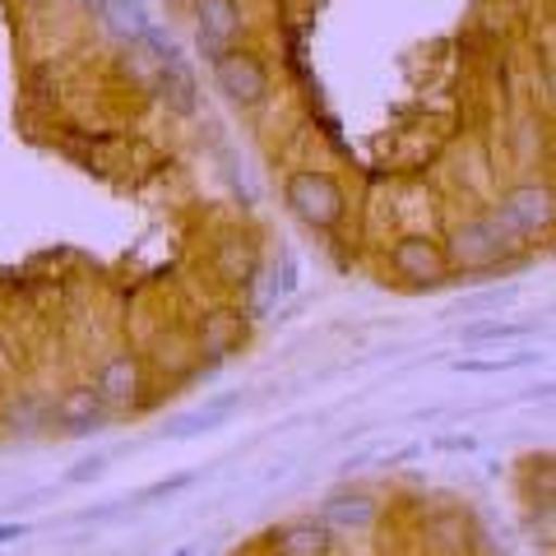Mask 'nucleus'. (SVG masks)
<instances>
[{"mask_svg":"<svg viewBox=\"0 0 556 556\" xmlns=\"http://www.w3.org/2000/svg\"><path fill=\"white\" fill-rule=\"evenodd\" d=\"M533 496L538 501H556V468L552 464H538L533 468Z\"/></svg>","mask_w":556,"mask_h":556,"instance_id":"a211bd4d","label":"nucleus"},{"mask_svg":"<svg viewBox=\"0 0 556 556\" xmlns=\"http://www.w3.org/2000/svg\"><path fill=\"white\" fill-rule=\"evenodd\" d=\"M525 362H533V353H515V357H464V362H459V371H468V376H486V371L525 367Z\"/></svg>","mask_w":556,"mask_h":556,"instance_id":"2eb2a0df","label":"nucleus"},{"mask_svg":"<svg viewBox=\"0 0 556 556\" xmlns=\"http://www.w3.org/2000/svg\"><path fill=\"white\" fill-rule=\"evenodd\" d=\"M28 529L24 525H0V543H10V538H24Z\"/></svg>","mask_w":556,"mask_h":556,"instance_id":"aec40b11","label":"nucleus"},{"mask_svg":"<svg viewBox=\"0 0 556 556\" xmlns=\"http://www.w3.org/2000/svg\"><path fill=\"white\" fill-rule=\"evenodd\" d=\"M102 473H108V459H102V455H89V459H79V464H70V468H65V482H70V486H79V482H98Z\"/></svg>","mask_w":556,"mask_h":556,"instance_id":"f3484780","label":"nucleus"},{"mask_svg":"<svg viewBox=\"0 0 556 556\" xmlns=\"http://www.w3.org/2000/svg\"><path fill=\"white\" fill-rule=\"evenodd\" d=\"M241 339H247V320H241V311H232V306L204 311V320H200V348H204L208 357L237 353Z\"/></svg>","mask_w":556,"mask_h":556,"instance_id":"1a4fd4ad","label":"nucleus"},{"mask_svg":"<svg viewBox=\"0 0 556 556\" xmlns=\"http://www.w3.org/2000/svg\"><path fill=\"white\" fill-rule=\"evenodd\" d=\"M208 79H214V89L241 112H251V108H260V102L269 98V65L241 42L208 61Z\"/></svg>","mask_w":556,"mask_h":556,"instance_id":"7ed1b4c3","label":"nucleus"},{"mask_svg":"<svg viewBox=\"0 0 556 556\" xmlns=\"http://www.w3.org/2000/svg\"><path fill=\"white\" fill-rule=\"evenodd\" d=\"M190 20H195V42L208 61L237 47L241 28H247L241 0H190Z\"/></svg>","mask_w":556,"mask_h":556,"instance_id":"423d86ee","label":"nucleus"},{"mask_svg":"<svg viewBox=\"0 0 556 556\" xmlns=\"http://www.w3.org/2000/svg\"><path fill=\"white\" fill-rule=\"evenodd\" d=\"M190 486V473H177V478H167L163 486H149V492H139V501H159V496H177Z\"/></svg>","mask_w":556,"mask_h":556,"instance_id":"6ab92c4d","label":"nucleus"},{"mask_svg":"<svg viewBox=\"0 0 556 556\" xmlns=\"http://www.w3.org/2000/svg\"><path fill=\"white\" fill-rule=\"evenodd\" d=\"M376 515H380V506H376V496H367V492H334L320 506V519L329 529H348V533H362V529H371L376 525Z\"/></svg>","mask_w":556,"mask_h":556,"instance_id":"9d476101","label":"nucleus"},{"mask_svg":"<svg viewBox=\"0 0 556 556\" xmlns=\"http://www.w3.org/2000/svg\"><path fill=\"white\" fill-rule=\"evenodd\" d=\"M510 251H519L515 241L506 237V228L492 218V214H478V218H468L464 228L450 237V247H445V255H450V265H468V269H478V265H496L501 255H510Z\"/></svg>","mask_w":556,"mask_h":556,"instance_id":"39448f33","label":"nucleus"},{"mask_svg":"<svg viewBox=\"0 0 556 556\" xmlns=\"http://www.w3.org/2000/svg\"><path fill=\"white\" fill-rule=\"evenodd\" d=\"M390 274L408 288H437L450 278V255L437 237H422V232L399 237L390 247Z\"/></svg>","mask_w":556,"mask_h":556,"instance_id":"20e7f679","label":"nucleus"},{"mask_svg":"<svg viewBox=\"0 0 556 556\" xmlns=\"http://www.w3.org/2000/svg\"><path fill=\"white\" fill-rule=\"evenodd\" d=\"M102 20L116 28V38H149L153 33V20L144 10V0H102Z\"/></svg>","mask_w":556,"mask_h":556,"instance_id":"f8f14e48","label":"nucleus"},{"mask_svg":"<svg viewBox=\"0 0 556 556\" xmlns=\"http://www.w3.org/2000/svg\"><path fill=\"white\" fill-rule=\"evenodd\" d=\"M283 200L292 208V218L316 232H329L343 223V186H339V177H329V172H316V167L292 172L283 181Z\"/></svg>","mask_w":556,"mask_h":556,"instance_id":"f03ea898","label":"nucleus"},{"mask_svg":"<svg viewBox=\"0 0 556 556\" xmlns=\"http://www.w3.org/2000/svg\"><path fill=\"white\" fill-rule=\"evenodd\" d=\"M533 543H543V547H556V501H538V510H533Z\"/></svg>","mask_w":556,"mask_h":556,"instance_id":"dca6fc26","label":"nucleus"},{"mask_svg":"<svg viewBox=\"0 0 556 556\" xmlns=\"http://www.w3.org/2000/svg\"><path fill=\"white\" fill-rule=\"evenodd\" d=\"M459 339L464 343H506V339H519V325H501V320H473V325H464L459 329Z\"/></svg>","mask_w":556,"mask_h":556,"instance_id":"4468645a","label":"nucleus"},{"mask_svg":"<svg viewBox=\"0 0 556 556\" xmlns=\"http://www.w3.org/2000/svg\"><path fill=\"white\" fill-rule=\"evenodd\" d=\"M93 390L108 413H130L144 399V362L135 353H112L93 376Z\"/></svg>","mask_w":556,"mask_h":556,"instance_id":"0eeeda50","label":"nucleus"},{"mask_svg":"<svg viewBox=\"0 0 556 556\" xmlns=\"http://www.w3.org/2000/svg\"><path fill=\"white\" fill-rule=\"evenodd\" d=\"M102 399L93 386H79V390H70L56 399V408H51V422H56L61 431H93L102 422Z\"/></svg>","mask_w":556,"mask_h":556,"instance_id":"9b49d317","label":"nucleus"},{"mask_svg":"<svg viewBox=\"0 0 556 556\" xmlns=\"http://www.w3.org/2000/svg\"><path fill=\"white\" fill-rule=\"evenodd\" d=\"M269 552L274 556H334V529L320 515L292 519V525L269 533Z\"/></svg>","mask_w":556,"mask_h":556,"instance_id":"6e6552de","label":"nucleus"},{"mask_svg":"<svg viewBox=\"0 0 556 556\" xmlns=\"http://www.w3.org/2000/svg\"><path fill=\"white\" fill-rule=\"evenodd\" d=\"M214 269L228 278V283H251V274H255V251H251V241H241V237L218 241V247H214Z\"/></svg>","mask_w":556,"mask_h":556,"instance_id":"ddd939ff","label":"nucleus"},{"mask_svg":"<svg viewBox=\"0 0 556 556\" xmlns=\"http://www.w3.org/2000/svg\"><path fill=\"white\" fill-rule=\"evenodd\" d=\"M486 214L506 228V237L515 241V247H525V241L543 237L556 223V186H547V181H519L492 208H486Z\"/></svg>","mask_w":556,"mask_h":556,"instance_id":"f257e3e1","label":"nucleus"}]
</instances>
